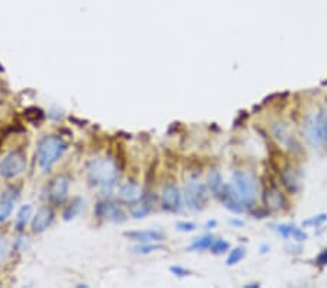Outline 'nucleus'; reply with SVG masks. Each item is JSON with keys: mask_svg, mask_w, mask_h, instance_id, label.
I'll list each match as a JSON object with an SVG mask.
<instances>
[{"mask_svg": "<svg viewBox=\"0 0 327 288\" xmlns=\"http://www.w3.org/2000/svg\"><path fill=\"white\" fill-rule=\"evenodd\" d=\"M88 179L95 188H112L118 179V166L109 157L93 159L88 166Z\"/></svg>", "mask_w": 327, "mask_h": 288, "instance_id": "obj_1", "label": "nucleus"}, {"mask_svg": "<svg viewBox=\"0 0 327 288\" xmlns=\"http://www.w3.org/2000/svg\"><path fill=\"white\" fill-rule=\"evenodd\" d=\"M69 146L60 136H45L40 140L37 147V160L43 172L51 170L67 152Z\"/></svg>", "mask_w": 327, "mask_h": 288, "instance_id": "obj_2", "label": "nucleus"}, {"mask_svg": "<svg viewBox=\"0 0 327 288\" xmlns=\"http://www.w3.org/2000/svg\"><path fill=\"white\" fill-rule=\"evenodd\" d=\"M233 188L237 192L238 198L241 199L244 208H252L256 202L257 197V185L256 179L250 173L243 170H234L233 172Z\"/></svg>", "mask_w": 327, "mask_h": 288, "instance_id": "obj_3", "label": "nucleus"}, {"mask_svg": "<svg viewBox=\"0 0 327 288\" xmlns=\"http://www.w3.org/2000/svg\"><path fill=\"white\" fill-rule=\"evenodd\" d=\"M305 137L314 149L327 144V108L320 109L305 125Z\"/></svg>", "mask_w": 327, "mask_h": 288, "instance_id": "obj_4", "label": "nucleus"}, {"mask_svg": "<svg viewBox=\"0 0 327 288\" xmlns=\"http://www.w3.org/2000/svg\"><path fill=\"white\" fill-rule=\"evenodd\" d=\"M207 189H208V186L201 182L198 178H191L185 185V191H183L186 205L191 210L201 211L207 205V201H208V191Z\"/></svg>", "mask_w": 327, "mask_h": 288, "instance_id": "obj_5", "label": "nucleus"}, {"mask_svg": "<svg viewBox=\"0 0 327 288\" xmlns=\"http://www.w3.org/2000/svg\"><path fill=\"white\" fill-rule=\"evenodd\" d=\"M27 167V156L21 150H14L0 162V175L5 179H14Z\"/></svg>", "mask_w": 327, "mask_h": 288, "instance_id": "obj_6", "label": "nucleus"}, {"mask_svg": "<svg viewBox=\"0 0 327 288\" xmlns=\"http://www.w3.org/2000/svg\"><path fill=\"white\" fill-rule=\"evenodd\" d=\"M69 191H70V178L60 175L57 178H54L50 183L48 198L53 204L61 205L69 198Z\"/></svg>", "mask_w": 327, "mask_h": 288, "instance_id": "obj_7", "label": "nucleus"}, {"mask_svg": "<svg viewBox=\"0 0 327 288\" xmlns=\"http://www.w3.org/2000/svg\"><path fill=\"white\" fill-rule=\"evenodd\" d=\"M162 208L169 212H179L182 210V194L175 183L164 185L162 191Z\"/></svg>", "mask_w": 327, "mask_h": 288, "instance_id": "obj_8", "label": "nucleus"}, {"mask_svg": "<svg viewBox=\"0 0 327 288\" xmlns=\"http://www.w3.org/2000/svg\"><path fill=\"white\" fill-rule=\"evenodd\" d=\"M215 197L220 199V202L228 211L234 212V214H240V212L244 211V205H243L241 199L238 198L237 192L234 191L233 185H224L221 191Z\"/></svg>", "mask_w": 327, "mask_h": 288, "instance_id": "obj_9", "label": "nucleus"}, {"mask_svg": "<svg viewBox=\"0 0 327 288\" xmlns=\"http://www.w3.org/2000/svg\"><path fill=\"white\" fill-rule=\"evenodd\" d=\"M95 212L98 217L109 220L112 223H124L127 220L125 212L122 211V208L119 207L118 204L112 202V201H102L96 205Z\"/></svg>", "mask_w": 327, "mask_h": 288, "instance_id": "obj_10", "label": "nucleus"}, {"mask_svg": "<svg viewBox=\"0 0 327 288\" xmlns=\"http://www.w3.org/2000/svg\"><path fill=\"white\" fill-rule=\"evenodd\" d=\"M54 220V211L51 207L48 205H44L41 207L38 211L35 212V215L32 217V221H31V227H32V231L40 234V233H44L47 228L51 226Z\"/></svg>", "mask_w": 327, "mask_h": 288, "instance_id": "obj_11", "label": "nucleus"}, {"mask_svg": "<svg viewBox=\"0 0 327 288\" xmlns=\"http://www.w3.org/2000/svg\"><path fill=\"white\" fill-rule=\"evenodd\" d=\"M263 201H265V205H268L269 208H275V210L286 208V205H288V201L283 195V192L278 188V185L275 182H272L269 186H266L265 194H263Z\"/></svg>", "mask_w": 327, "mask_h": 288, "instance_id": "obj_12", "label": "nucleus"}, {"mask_svg": "<svg viewBox=\"0 0 327 288\" xmlns=\"http://www.w3.org/2000/svg\"><path fill=\"white\" fill-rule=\"evenodd\" d=\"M272 134L275 136V138L278 141H281L282 144L288 146L291 150H295V152H301V146L294 137L291 136L288 127L283 124V122H276L272 125Z\"/></svg>", "mask_w": 327, "mask_h": 288, "instance_id": "obj_13", "label": "nucleus"}, {"mask_svg": "<svg viewBox=\"0 0 327 288\" xmlns=\"http://www.w3.org/2000/svg\"><path fill=\"white\" fill-rule=\"evenodd\" d=\"M125 236L137 243H151V242H162L164 239V233L156 228H149V230H135V231H127Z\"/></svg>", "mask_w": 327, "mask_h": 288, "instance_id": "obj_14", "label": "nucleus"}, {"mask_svg": "<svg viewBox=\"0 0 327 288\" xmlns=\"http://www.w3.org/2000/svg\"><path fill=\"white\" fill-rule=\"evenodd\" d=\"M281 175V182L283 188L289 192V194H297L299 189V176L295 172V169L291 166H285L282 170H279Z\"/></svg>", "mask_w": 327, "mask_h": 288, "instance_id": "obj_15", "label": "nucleus"}, {"mask_svg": "<svg viewBox=\"0 0 327 288\" xmlns=\"http://www.w3.org/2000/svg\"><path fill=\"white\" fill-rule=\"evenodd\" d=\"M153 202H154V197H151L149 194L143 195L137 202L131 204V210H130L131 215L134 218H137V220L147 217L150 212H151V210H153Z\"/></svg>", "mask_w": 327, "mask_h": 288, "instance_id": "obj_16", "label": "nucleus"}, {"mask_svg": "<svg viewBox=\"0 0 327 288\" xmlns=\"http://www.w3.org/2000/svg\"><path fill=\"white\" fill-rule=\"evenodd\" d=\"M119 198L121 201L127 202V204H134L140 198H141V191L140 186L134 182H127L124 183L119 189Z\"/></svg>", "mask_w": 327, "mask_h": 288, "instance_id": "obj_17", "label": "nucleus"}, {"mask_svg": "<svg viewBox=\"0 0 327 288\" xmlns=\"http://www.w3.org/2000/svg\"><path fill=\"white\" fill-rule=\"evenodd\" d=\"M34 208L31 204H25L19 208L18 211V215H16V221H15V228L18 231H24L27 224L30 223V220L34 217Z\"/></svg>", "mask_w": 327, "mask_h": 288, "instance_id": "obj_18", "label": "nucleus"}, {"mask_svg": "<svg viewBox=\"0 0 327 288\" xmlns=\"http://www.w3.org/2000/svg\"><path fill=\"white\" fill-rule=\"evenodd\" d=\"M207 186H208L209 192L215 197L220 191H221V188L224 186L223 183V176H221V173H220V170H217V169H212L211 172L208 173V178H207Z\"/></svg>", "mask_w": 327, "mask_h": 288, "instance_id": "obj_19", "label": "nucleus"}, {"mask_svg": "<svg viewBox=\"0 0 327 288\" xmlns=\"http://www.w3.org/2000/svg\"><path fill=\"white\" fill-rule=\"evenodd\" d=\"M14 205H15V199L3 194V197L0 198V223L6 221L11 214L14 211Z\"/></svg>", "mask_w": 327, "mask_h": 288, "instance_id": "obj_20", "label": "nucleus"}, {"mask_svg": "<svg viewBox=\"0 0 327 288\" xmlns=\"http://www.w3.org/2000/svg\"><path fill=\"white\" fill-rule=\"evenodd\" d=\"M82 207H83V199H82V198H75V199L72 201V204H70V205L64 210V212H63V218H64L66 221L75 218L76 215L80 212Z\"/></svg>", "mask_w": 327, "mask_h": 288, "instance_id": "obj_21", "label": "nucleus"}, {"mask_svg": "<svg viewBox=\"0 0 327 288\" xmlns=\"http://www.w3.org/2000/svg\"><path fill=\"white\" fill-rule=\"evenodd\" d=\"M214 240H215V239H214L211 234H205V236H202V237L195 239V240L191 243L189 249H191V250H207V249H209V247L212 246Z\"/></svg>", "mask_w": 327, "mask_h": 288, "instance_id": "obj_22", "label": "nucleus"}, {"mask_svg": "<svg viewBox=\"0 0 327 288\" xmlns=\"http://www.w3.org/2000/svg\"><path fill=\"white\" fill-rule=\"evenodd\" d=\"M246 256V249L244 247H236L230 252L228 258L225 260V263L228 266H233V265H237L240 260H243V258Z\"/></svg>", "mask_w": 327, "mask_h": 288, "instance_id": "obj_23", "label": "nucleus"}, {"mask_svg": "<svg viewBox=\"0 0 327 288\" xmlns=\"http://www.w3.org/2000/svg\"><path fill=\"white\" fill-rule=\"evenodd\" d=\"M326 220H327V214L321 212V214L312 215V217H310V218L304 220V221H302V227H318V226H321Z\"/></svg>", "mask_w": 327, "mask_h": 288, "instance_id": "obj_24", "label": "nucleus"}, {"mask_svg": "<svg viewBox=\"0 0 327 288\" xmlns=\"http://www.w3.org/2000/svg\"><path fill=\"white\" fill-rule=\"evenodd\" d=\"M163 249L162 244H157V242H151V243H141L140 246H137L134 250L137 253H143V255H147V253H151V252H156V250H160Z\"/></svg>", "mask_w": 327, "mask_h": 288, "instance_id": "obj_25", "label": "nucleus"}, {"mask_svg": "<svg viewBox=\"0 0 327 288\" xmlns=\"http://www.w3.org/2000/svg\"><path fill=\"white\" fill-rule=\"evenodd\" d=\"M25 118L28 120V121L34 122V124H38L40 121H43V118H44V112L40 109V108H28L27 111H25Z\"/></svg>", "mask_w": 327, "mask_h": 288, "instance_id": "obj_26", "label": "nucleus"}, {"mask_svg": "<svg viewBox=\"0 0 327 288\" xmlns=\"http://www.w3.org/2000/svg\"><path fill=\"white\" fill-rule=\"evenodd\" d=\"M230 249V243L224 239H218V240H214L212 246L209 247V250L214 253V255H221V253H225L227 250Z\"/></svg>", "mask_w": 327, "mask_h": 288, "instance_id": "obj_27", "label": "nucleus"}, {"mask_svg": "<svg viewBox=\"0 0 327 288\" xmlns=\"http://www.w3.org/2000/svg\"><path fill=\"white\" fill-rule=\"evenodd\" d=\"M273 228H275V231L278 234L282 236L283 239H288V237H292V233L295 230V226H292V224H275Z\"/></svg>", "mask_w": 327, "mask_h": 288, "instance_id": "obj_28", "label": "nucleus"}, {"mask_svg": "<svg viewBox=\"0 0 327 288\" xmlns=\"http://www.w3.org/2000/svg\"><path fill=\"white\" fill-rule=\"evenodd\" d=\"M176 228L179 231H193V230H196V224L192 221H178Z\"/></svg>", "mask_w": 327, "mask_h": 288, "instance_id": "obj_29", "label": "nucleus"}, {"mask_svg": "<svg viewBox=\"0 0 327 288\" xmlns=\"http://www.w3.org/2000/svg\"><path fill=\"white\" fill-rule=\"evenodd\" d=\"M170 272L173 273V275H176V276H188V275H191V271H188L186 268H183V266H179V265H173V266H170Z\"/></svg>", "mask_w": 327, "mask_h": 288, "instance_id": "obj_30", "label": "nucleus"}, {"mask_svg": "<svg viewBox=\"0 0 327 288\" xmlns=\"http://www.w3.org/2000/svg\"><path fill=\"white\" fill-rule=\"evenodd\" d=\"M317 265L318 266H326L327 265V247L317 256Z\"/></svg>", "mask_w": 327, "mask_h": 288, "instance_id": "obj_31", "label": "nucleus"}, {"mask_svg": "<svg viewBox=\"0 0 327 288\" xmlns=\"http://www.w3.org/2000/svg\"><path fill=\"white\" fill-rule=\"evenodd\" d=\"M268 214H269L268 210H259V211L252 212V215L254 217V218H265Z\"/></svg>", "mask_w": 327, "mask_h": 288, "instance_id": "obj_32", "label": "nucleus"}, {"mask_svg": "<svg viewBox=\"0 0 327 288\" xmlns=\"http://www.w3.org/2000/svg\"><path fill=\"white\" fill-rule=\"evenodd\" d=\"M215 226H217V221H214V220H212V221H208V223H207V228L215 227Z\"/></svg>", "mask_w": 327, "mask_h": 288, "instance_id": "obj_33", "label": "nucleus"}, {"mask_svg": "<svg viewBox=\"0 0 327 288\" xmlns=\"http://www.w3.org/2000/svg\"><path fill=\"white\" fill-rule=\"evenodd\" d=\"M230 224H234V226H241L243 223L238 221V220H230Z\"/></svg>", "mask_w": 327, "mask_h": 288, "instance_id": "obj_34", "label": "nucleus"}, {"mask_svg": "<svg viewBox=\"0 0 327 288\" xmlns=\"http://www.w3.org/2000/svg\"><path fill=\"white\" fill-rule=\"evenodd\" d=\"M247 288H259V284H250V285H246Z\"/></svg>", "mask_w": 327, "mask_h": 288, "instance_id": "obj_35", "label": "nucleus"}]
</instances>
